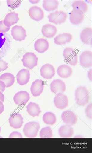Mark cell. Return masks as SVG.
I'll return each instance as SVG.
<instances>
[{
  "mask_svg": "<svg viewBox=\"0 0 92 153\" xmlns=\"http://www.w3.org/2000/svg\"><path fill=\"white\" fill-rule=\"evenodd\" d=\"M75 100L77 104L80 106H85L89 99V92L86 87L80 86L75 91Z\"/></svg>",
  "mask_w": 92,
  "mask_h": 153,
  "instance_id": "1",
  "label": "cell"
},
{
  "mask_svg": "<svg viewBox=\"0 0 92 153\" xmlns=\"http://www.w3.org/2000/svg\"><path fill=\"white\" fill-rule=\"evenodd\" d=\"M40 128V125L38 122H29L24 126L23 132L26 137L34 138L38 135Z\"/></svg>",
  "mask_w": 92,
  "mask_h": 153,
  "instance_id": "2",
  "label": "cell"
},
{
  "mask_svg": "<svg viewBox=\"0 0 92 153\" xmlns=\"http://www.w3.org/2000/svg\"><path fill=\"white\" fill-rule=\"evenodd\" d=\"M38 58L35 54L32 52H27L23 56L21 61L24 67L32 69L38 65Z\"/></svg>",
  "mask_w": 92,
  "mask_h": 153,
  "instance_id": "3",
  "label": "cell"
},
{
  "mask_svg": "<svg viewBox=\"0 0 92 153\" xmlns=\"http://www.w3.org/2000/svg\"><path fill=\"white\" fill-rule=\"evenodd\" d=\"M63 56L66 62L73 66H75L78 63L77 53L71 48L67 47L65 49Z\"/></svg>",
  "mask_w": 92,
  "mask_h": 153,
  "instance_id": "4",
  "label": "cell"
},
{
  "mask_svg": "<svg viewBox=\"0 0 92 153\" xmlns=\"http://www.w3.org/2000/svg\"><path fill=\"white\" fill-rule=\"evenodd\" d=\"M49 21L56 24H61L66 22L67 14L63 11H56L51 13L48 16Z\"/></svg>",
  "mask_w": 92,
  "mask_h": 153,
  "instance_id": "5",
  "label": "cell"
},
{
  "mask_svg": "<svg viewBox=\"0 0 92 153\" xmlns=\"http://www.w3.org/2000/svg\"><path fill=\"white\" fill-rule=\"evenodd\" d=\"M11 34L14 39L20 42L24 40L27 36L26 30L21 26L16 25L13 27Z\"/></svg>",
  "mask_w": 92,
  "mask_h": 153,
  "instance_id": "6",
  "label": "cell"
},
{
  "mask_svg": "<svg viewBox=\"0 0 92 153\" xmlns=\"http://www.w3.org/2000/svg\"><path fill=\"white\" fill-rule=\"evenodd\" d=\"M55 106L59 109L63 110L68 106V99L63 93L57 94L54 100Z\"/></svg>",
  "mask_w": 92,
  "mask_h": 153,
  "instance_id": "7",
  "label": "cell"
},
{
  "mask_svg": "<svg viewBox=\"0 0 92 153\" xmlns=\"http://www.w3.org/2000/svg\"><path fill=\"white\" fill-rule=\"evenodd\" d=\"M61 119L66 124L73 126L76 124L77 121V117L74 112L66 110L63 112L61 116Z\"/></svg>",
  "mask_w": 92,
  "mask_h": 153,
  "instance_id": "8",
  "label": "cell"
},
{
  "mask_svg": "<svg viewBox=\"0 0 92 153\" xmlns=\"http://www.w3.org/2000/svg\"><path fill=\"white\" fill-rule=\"evenodd\" d=\"M30 98V95L27 92L20 91L15 95L13 100L16 105H24L27 103Z\"/></svg>",
  "mask_w": 92,
  "mask_h": 153,
  "instance_id": "9",
  "label": "cell"
},
{
  "mask_svg": "<svg viewBox=\"0 0 92 153\" xmlns=\"http://www.w3.org/2000/svg\"><path fill=\"white\" fill-rule=\"evenodd\" d=\"M10 126L15 129H18L22 127L23 118L22 115L18 113L13 114L9 119Z\"/></svg>",
  "mask_w": 92,
  "mask_h": 153,
  "instance_id": "10",
  "label": "cell"
},
{
  "mask_svg": "<svg viewBox=\"0 0 92 153\" xmlns=\"http://www.w3.org/2000/svg\"><path fill=\"white\" fill-rule=\"evenodd\" d=\"M50 88L51 91L54 93H63L66 90V83L61 79H55L51 83Z\"/></svg>",
  "mask_w": 92,
  "mask_h": 153,
  "instance_id": "11",
  "label": "cell"
},
{
  "mask_svg": "<svg viewBox=\"0 0 92 153\" xmlns=\"http://www.w3.org/2000/svg\"><path fill=\"white\" fill-rule=\"evenodd\" d=\"M44 88L43 81L40 79H36L32 83L30 88L31 92L32 95L35 97L39 96L43 92Z\"/></svg>",
  "mask_w": 92,
  "mask_h": 153,
  "instance_id": "12",
  "label": "cell"
},
{
  "mask_svg": "<svg viewBox=\"0 0 92 153\" xmlns=\"http://www.w3.org/2000/svg\"><path fill=\"white\" fill-rule=\"evenodd\" d=\"M41 76L46 79H51L54 76L55 71L54 67L50 64H46L41 68Z\"/></svg>",
  "mask_w": 92,
  "mask_h": 153,
  "instance_id": "13",
  "label": "cell"
},
{
  "mask_svg": "<svg viewBox=\"0 0 92 153\" xmlns=\"http://www.w3.org/2000/svg\"><path fill=\"white\" fill-rule=\"evenodd\" d=\"M92 53L91 51H84L80 56V65L83 67L89 68L92 65Z\"/></svg>",
  "mask_w": 92,
  "mask_h": 153,
  "instance_id": "14",
  "label": "cell"
},
{
  "mask_svg": "<svg viewBox=\"0 0 92 153\" xmlns=\"http://www.w3.org/2000/svg\"><path fill=\"white\" fill-rule=\"evenodd\" d=\"M29 13L31 19L35 21H40L44 17V11L38 6H34L31 7L29 10Z\"/></svg>",
  "mask_w": 92,
  "mask_h": 153,
  "instance_id": "15",
  "label": "cell"
},
{
  "mask_svg": "<svg viewBox=\"0 0 92 153\" xmlns=\"http://www.w3.org/2000/svg\"><path fill=\"white\" fill-rule=\"evenodd\" d=\"M30 78V71L26 69H21L16 75L18 83L21 86L25 85L28 83Z\"/></svg>",
  "mask_w": 92,
  "mask_h": 153,
  "instance_id": "16",
  "label": "cell"
},
{
  "mask_svg": "<svg viewBox=\"0 0 92 153\" xmlns=\"http://www.w3.org/2000/svg\"><path fill=\"white\" fill-rule=\"evenodd\" d=\"M84 19V14L80 11L73 10L70 13V21L74 25H79L81 24L83 21Z\"/></svg>",
  "mask_w": 92,
  "mask_h": 153,
  "instance_id": "17",
  "label": "cell"
},
{
  "mask_svg": "<svg viewBox=\"0 0 92 153\" xmlns=\"http://www.w3.org/2000/svg\"><path fill=\"white\" fill-rule=\"evenodd\" d=\"M57 28L52 24H46L43 26L42 29V34L47 38H53L57 34Z\"/></svg>",
  "mask_w": 92,
  "mask_h": 153,
  "instance_id": "18",
  "label": "cell"
},
{
  "mask_svg": "<svg viewBox=\"0 0 92 153\" xmlns=\"http://www.w3.org/2000/svg\"><path fill=\"white\" fill-rule=\"evenodd\" d=\"M19 20L18 14L15 12H11L6 15L3 22L6 26L10 27L16 24Z\"/></svg>",
  "mask_w": 92,
  "mask_h": 153,
  "instance_id": "19",
  "label": "cell"
},
{
  "mask_svg": "<svg viewBox=\"0 0 92 153\" xmlns=\"http://www.w3.org/2000/svg\"><path fill=\"white\" fill-rule=\"evenodd\" d=\"M49 44L47 40L44 39H39L34 44V48L36 51L40 53H43L48 50Z\"/></svg>",
  "mask_w": 92,
  "mask_h": 153,
  "instance_id": "20",
  "label": "cell"
},
{
  "mask_svg": "<svg viewBox=\"0 0 92 153\" xmlns=\"http://www.w3.org/2000/svg\"><path fill=\"white\" fill-rule=\"evenodd\" d=\"M58 133L61 138H70L73 135V128L68 125H63L59 129Z\"/></svg>",
  "mask_w": 92,
  "mask_h": 153,
  "instance_id": "21",
  "label": "cell"
},
{
  "mask_svg": "<svg viewBox=\"0 0 92 153\" xmlns=\"http://www.w3.org/2000/svg\"><path fill=\"white\" fill-rule=\"evenodd\" d=\"M72 69L68 65L63 64L57 68V73L59 76L63 78H68L72 74Z\"/></svg>",
  "mask_w": 92,
  "mask_h": 153,
  "instance_id": "22",
  "label": "cell"
},
{
  "mask_svg": "<svg viewBox=\"0 0 92 153\" xmlns=\"http://www.w3.org/2000/svg\"><path fill=\"white\" fill-rule=\"evenodd\" d=\"M72 36L69 33H63L59 34L54 39L55 44L57 45H65L71 42Z\"/></svg>",
  "mask_w": 92,
  "mask_h": 153,
  "instance_id": "23",
  "label": "cell"
},
{
  "mask_svg": "<svg viewBox=\"0 0 92 153\" xmlns=\"http://www.w3.org/2000/svg\"><path fill=\"white\" fill-rule=\"evenodd\" d=\"M92 30L91 28H86L81 32L80 35V39L85 44L92 45Z\"/></svg>",
  "mask_w": 92,
  "mask_h": 153,
  "instance_id": "24",
  "label": "cell"
},
{
  "mask_svg": "<svg viewBox=\"0 0 92 153\" xmlns=\"http://www.w3.org/2000/svg\"><path fill=\"white\" fill-rule=\"evenodd\" d=\"M26 108L28 114L33 117L39 116L41 112L39 105L35 103L30 102L26 106Z\"/></svg>",
  "mask_w": 92,
  "mask_h": 153,
  "instance_id": "25",
  "label": "cell"
},
{
  "mask_svg": "<svg viewBox=\"0 0 92 153\" xmlns=\"http://www.w3.org/2000/svg\"><path fill=\"white\" fill-rule=\"evenodd\" d=\"M59 5V3L57 0H44L43 1V8L48 12L57 9Z\"/></svg>",
  "mask_w": 92,
  "mask_h": 153,
  "instance_id": "26",
  "label": "cell"
},
{
  "mask_svg": "<svg viewBox=\"0 0 92 153\" xmlns=\"http://www.w3.org/2000/svg\"><path fill=\"white\" fill-rule=\"evenodd\" d=\"M0 80L4 82L6 87H9L13 85L15 83V77L11 73H5L0 76Z\"/></svg>",
  "mask_w": 92,
  "mask_h": 153,
  "instance_id": "27",
  "label": "cell"
},
{
  "mask_svg": "<svg viewBox=\"0 0 92 153\" xmlns=\"http://www.w3.org/2000/svg\"><path fill=\"white\" fill-rule=\"evenodd\" d=\"M72 6L73 10L80 11L82 13H85L87 11L88 6L84 1H75L73 3Z\"/></svg>",
  "mask_w": 92,
  "mask_h": 153,
  "instance_id": "28",
  "label": "cell"
},
{
  "mask_svg": "<svg viewBox=\"0 0 92 153\" xmlns=\"http://www.w3.org/2000/svg\"><path fill=\"white\" fill-rule=\"evenodd\" d=\"M43 120L46 124L53 125L57 122V117L54 113L48 112L43 115Z\"/></svg>",
  "mask_w": 92,
  "mask_h": 153,
  "instance_id": "29",
  "label": "cell"
},
{
  "mask_svg": "<svg viewBox=\"0 0 92 153\" xmlns=\"http://www.w3.org/2000/svg\"><path fill=\"white\" fill-rule=\"evenodd\" d=\"M53 136V131L49 126L43 128L40 132V137L41 138H50Z\"/></svg>",
  "mask_w": 92,
  "mask_h": 153,
  "instance_id": "30",
  "label": "cell"
},
{
  "mask_svg": "<svg viewBox=\"0 0 92 153\" xmlns=\"http://www.w3.org/2000/svg\"><path fill=\"white\" fill-rule=\"evenodd\" d=\"M7 6L13 9H15L19 7L21 5V1L20 0H7Z\"/></svg>",
  "mask_w": 92,
  "mask_h": 153,
  "instance_id": "31",
  "label": "cell"
},
{
  "mask_svg": "<svg viewBox=\"0 0 92 153\" xmlns=\"http://www.w3.org/2000/svg\"><path fill=\"white\" fill-rule=\"evenodd\" d=\"M10 29V27H7L4 25L3 20L0 21V33H6L9 31Z\"/></svg>",
  "mask_w": 92,
  "mask_h": 153,
  "instance_id": "32",
  "label": "cell"
},
{
  "mask_svg": "<svg viewBox=\"0 0 92 153\" xmlns=\"http://www.w3.org/2000/svg\"><path fill=\"white\" fill-rule=\"evenodd\" d=\"M8 63L2 60H0V72L8 68Z\"/></svg>",
  "mask_w": 92,
  "mask_h": 153,
  "instance_id": "33",
  "label": "cell"
},
{
  "mask_svg": "<svg viewBox=\"0 0 92 153\" xmlns=\"http://www.w3.org/2000/svg\"><path fill=\"white\" fill-rule=\"evenodd\" d=\"M85 114L88 117L91 119H92V103L89 104L87 107L85 109Z\"/></svg>",
  "mask_w": 92,
  "mask_h": 153,
  "instance_id": "34",
  "label": "cell"
},
{
  "mask_svg": "<svg viewBox=\"0 0 92 153\" xmlns=\"http://www.w3.org/2000/svg\"><path fill=\"white\" fill-rule=\"evenodd\" d=\"M10 138H22V135L20 132L15 131L12 132L9 136Z\"/></svg>",
  "mask_w": 92,
  "mask_h": 153,
  "instance_id": "35",
  "label": "cell"
},
{
  "mask_svg": "<svg viewBox=\"0 0 92 153\" xmlns=\"http://www.w3.org/2000/svg\"><path fill=\"white\" fill-rule=\"evenodd\" d=\"M5 88H6V85L4 82L0 80V92H4Z\"/></svg>",
  "mask_w": 92,
  "mask_h": 153,
  "instance_id": "36",
  "label": "cell"
},
{
  "mask_svg": "<svg viewBox=\"0 0 92 153\" xmlns=\"http://www.w3.org/2000/svg\"><path fill=\"white\" fill-rule=\"evenodd\" d=\"M4 106L3 102L0 101V114H2L4 111Z\"/></svg>",
  "mask_w": 92,
  "mask_h": 153,
  "instance_id": "37",
  "label": "cell"
},
{
  "mask_svg": "<svg viewBox=\"0 0 92 153\" xmlns=\"http://www.w3.org/2000/svg\"><path fill=\"white\" fill-rule=\"evenodd\" d=\"M0 101L3 102L4 101V96L2 92H0Z\"/></svg>",
  "mask_w": 92,
  "mask_h": 153,
  "instance_id": "38",
  "label": "cell"
},
{
  "mask_svg": "<svg viewBox=\"0 0 92 153\" xmlns=\"http://www.w3.org/2000/svg\"><path fill=\"white\" fill-rule=\"evenodd\" d=\"M88 77L89 78L90 80L92 81V69L89 71V72L88 73Z\"/></svg>",
  "mask_w": 92,
  "mask_h": 153,
  "instance_id": "39",
  "label": "cell"
},
{
  "mask_svg": "<svg viewBox=\"0 0 92 153\" xmlns=\"http://www.w3.org/2000/svg\"><path fill=\"white\" fill-rule=\"evenodd\" d=\"M1 127H0V133H1ZM0 137H1V138H2V137H1V136H0Z\"/></svg>",
  "mask_w": 92,
  "mask_h": 153,
  "instance_id": "40",
  "label": "cell"
}]
</instances>
